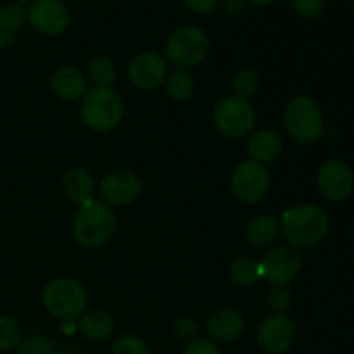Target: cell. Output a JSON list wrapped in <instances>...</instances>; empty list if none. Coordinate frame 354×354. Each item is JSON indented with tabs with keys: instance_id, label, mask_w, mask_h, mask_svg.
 <instances>
[{
	"instance_id": "1",
	"label": "cell",
	"mask_w": 354,
	"mask_h": 354,
	"mask_svg": "<svg viewBox=\"0 0 354 354\" xmlns=\"http://www.w3.org/2000/svg\"><path fill=\"white\" fill-rule=\"evenodd\" d=\"M330 221L322 207L299 204L286 209L280 218V234L290 248L308 249L320 244L328 234Z\"/></svg>"
},
{
	"instance_id": "2",
	"label": "cell",
	"mask_w": 354,
	"mask_h": 354,
	"mask_svg": "<svg viewBox=\"0 0 354 354\" xmlns=\"http://www.w3.org/2000/svg\"><path fill=\"white\" fill-rule=\"evenodd\" d=\"M118 228L116 213L102 201H90L78 207L73 221V237L82 248H100L113 239Z\"/></svg>"
},
{
	"instance_id": "3",
	"label": "cell",
	"mask_w": 354,
	"mask_h": 354,
	"mask_svg": "<svg viewBox=\"0 0 354 354\" xmlns=\"http://www.w3.org/2000/svg\"><path fill=\"white\" fill-rule=\"evenodd\" d=\"M80 116L97 133L114 130L124 118V100L114 88H92L80 104Z\"/></svg>"
},
{
	"instance_id": "4",
	"label": "cell",
	"mask_w": 354,
	"mask_h": 354,
	"mask_svg": "<svg viewBox=\"0 0 354 354\" xmlns=\"http://www.w3.org/2000/svg\"><path fill=\"white\" fill-rule=\"evenodd\" d=\"M283 127L297 144H313L324 135L325 118L317 100L308 95H297L286 106Z\"/></svg>"
},
{
	"instance_id": "5",
	"label": "cell",
	"mask_w": 354,
	"mask_h": 354,
	"mask_svg": "<svg viewBox=\"0 0 354 354\" xmlns=\"http://www.w3.org/2000/svg\"><path fill=\"white\" fill-rule=\"evenodd\" d=\"M86 290L83 283L69 277H59L45 286L41 301L48 315L61 322H76L86 308Z\"/></svg>"
},
{
	"instance_id": "6",
	"label": "cell",
	"mask_w": 354,
	"mask_h": 354,
	"mask_svg": "<svg viewBox=\"0 0 354 354\" xmlns=\"http://www.w3.org/2000/svg\"><path fill=\"white\" fill-rule=\"evenodd\" d=\"M211 41L204 30L197 26H182L173 31L165 45V59L176 69L190 71L209 54Z\"/></svg>"
},
{
	"instance_id": "7",
	"label": "cell",
	"mask_w": 354,
	"mask_h": 354,
	"mask_svg": "<svg viewBox=\"0 0 354 354\" xmlns=\"http://www.w3.org/2000/svg\"><path fill=\"white\" fill-rule=\"evenodd\" d=\"M213 123L223 137L241 140L254 131L256 111L249 100L232 93V95H225L214 106Z\"/></svg>"
},
{
	"instance_id": "8",
	"label": "cell",
	"mask_w": 354,
	"mask_h": 354,
	"mask_svg": "<svg viewBox=\"0 0 354 354\" xmlns=\"http://www.w3.org/2000/svg\"><path fill=\"white\" fill-rule=\"evenodd\" d=\"M270 185H272V176L268 166L252 159L241 161L232 173V192L244 204L261 203L268 196Z\"/></svg>"
},
{
	"instance_id": "9",
	"label": "cell",
	"mask_w": 354,
	"mask_h": 354,
	"mask_svg": "<svg viewBox=\"0 0 354 354\" xmlns=\"http://www.w3.org/2000/svg\"><path fill=\"white\" fill-rule=\"evenodd\" d=\"M303 258L296 248L280 245L270 249L265 258L259 261V273L261 279L272 286H287L301 273Z\"/></svg>"
},
{
	"instance_id": "10",
	"label": "cell",
	"mask_w": 354,
	"mask_h": 354,
	"mask_svg": "<svg viewBox=\"0 0 354 354\" xmlns=\"http://www.w3.org/2000/svg\"><path fill=\"white\" fill-rule=\"evenodd\" d=\"M297 337L296 324L287 315H272L259 324L256 344L266 354H283L294 346Z\"/></svg>"
},
{
	"instance_id": "11",
	"label": "cell",
	"mask_w": 354,
	"mask_h": 354,
	"mask_svg": "<svg viewBox=\"0 0 354 354\" xmlns=\"http://www.w3.org/2000/svg\"><path fill=\"white\" fill-rule=\"evenodd\" d=\"M99 194L104 204L111 207H124L138 199L142 194V180L128 169L111 171L100 180Z\"/></svg>"
},
{
	"instance_id": "12",
	"label": "cell",
	"mask_w": 354,
	"mask_h": 354,
	"mask_svg": "<svg viewBox=\"0 0 354 354\" xmlns=\"http://www.w3.org/2000/svg\"><path fill=\"white\" fill-rule=\"evenodd\" d=\"M317 183L324 197L339 203V201L348 199L353 194L354 173L348 162L341 159H330L318 168Z\"/></svg>"
},
{
	"instance_id": "13",
	"label": "cell",
	"mask_w": 354,
	"mask_h": 354,
	"mask_svg": "<svg viewBox=\"0 0 354 354\" xmlns=\"http://www.w3.org/2000/svg\"><path fill=\"white\" fill-rule=\"evenodd\" d=\"M168 75L169 64L158 52H142L128 66V78L140 90H154L165 85Z\"/></svg>"
},
{
	"instance_id": "14",
	"label": "cell",
	"mask_w": 354,
	"mask_h": 354,
	"mask_svg": "<svg viewBox=\"0 0 354 354\" xmlns=\"http://www.w3.org/2000/svg\"><path fill=\"white\" fill-rule=\"evenodd\" d=\"M26 12L33 30L45 37L61 35L69 24V10L61 0H35Z\"/></svg>"
},
{
	"instance_id": "15",
	"label": "cell",
	"mask_w": 354,
	"mask_h": 354,
	"mask_svg": "<svg viewBox=\"0 0 354 354\" xmlns=\"http://www.w3.org/2000/svg\"><path fill=\"white\" fill-rule=\"evenodd\" d=\"M50 90L57 99L66 102H75L85 97L88 92V80L85 73L80 71L73 66H64L52 73L50 76Z\"/></svg>"
},
{
	"instance_id": "16",
	"label": "cell",
	"mask_w": 354,
	"mask_h": 354,
	"mask_svg": "<svg viewBox=\"0 0 354 354\" xmlns=\"http://www.w3.org/2000/svg\"><path fill=\"white\" fill-rule=\"evenodd\" d=\"M245 328V320L237 310L223 308L207 318L206 332L214 342H234L242 335Z\"/></svg>"
},
{
	"instance_id": "17",
	"label": "cell",
	"mask_w": 354,
	"mask_h": 354,
	"mask_svg": "<svg viewBox=\"0 0 354 354\" xmlns=\"http://www.w3.org/2000/svg\"><path fill=\"white\" fill-rule=\"evenodd\" d=\"M283 142L279 131L272 128H259L249 135L248 152L252 161L263 162V165H272L280 154H282Z\"/></svg>"
},
{
	"instance_id": "18",
	"label": "cell",
	"mask_w": 354,
	"mask_h": 354,
	"mask_svg": "<svg viewBox=\"0 0 354 354\" xmlns=\"http://www.w3.org/2000/svg\"><path fill=\"white\" fill-rule=\"evenodd\" d=\"M62 192L76 206H85L95 199L93 176L83 168H73L62 178Z\"/></svg>"
},
{
	"instance_id": "19",
	"label": "cell",
	"mask_w": 354,
	"mask_h": 354,
	"mask_svg": "<svg viewBox=\"0 0 354 354\" xmlns=\"http://www.w3.org/2000/svg\"><path fill=\"white\" fill-rule=\"evenodd\" d=\"M78 332L86 341H107L114 332V320L107 311H86L78 318Z\"/></svg>"
},
{
	"instance_id": "20",
	"label": "cell",
	"mask_w": 354,
	"mask_h": 354,
	"mask_svg": "<svg viewBox=\"0 0 354 354\" xmlns=\"http://www.w3.org/2000/svg\"><path fill=\"white\" fill-rule=\"evenodd\" d=\"M280 235V221L272 214H259L249 221L245 228V239L252 248L266 249L273 245V242Z\"/></svg>"
},
{
	"instance_id": "21",
	"label": "cell",
	"mask_w": 354,
	"mask_h": 354,
	"mask_svg": "<svg viewBox=\"0 0 354 354\" xmlns=\"http://www.w3.org/2000/svg\"><path fill=\"white\" fill-rule=\"evenodd\" d=\"M85 76L93 88H113L118 80L116 64L107 55H97L90 61Z\"/></svg>"
},
{
	"instance_id": "22",
	"label": "cell",
	"mask_w": 354,
	"mask_h": 354,
	"mask_svg": "<svg viewBox=\"0 0 354 354\" xmlns=\"http://www.w3.org/2000/svg\"><path fill=\"white\" fill-rule=\"evenodd\" d=\"M194 86H196V82H194L192 73L185 71V69H175V71L169 73L165 82L166 93L175 102L189 100L194 93Z\"/></svg>"
},
{
	"instance_id": "23",
	"label": "cell",
	"mask_w": 354,
	"mask_h": 354,
	"mask_svg": "<svg viewBox=\"0 0 354 354\" xmlns=\"http://www.w3.org/2000/svg\"><path fill=\"white\" fill-rule=\"evenodd\" d=\"M228 279L237 287H252L259 279V261L254 258H239L228 268Z\"/></svg>"
},
{
	"instance_id": "24",
	"label": "cell",
	"mask_w": 354,
	"mask_h": 354,
	"mask_svg": "<svg viewBox=\"0 0 354 354\" xmlns=\"http://www.w3.org/2000/svg\"><path fill=\"white\" fill-rule=\"evenodd\" d=\"M230 86L234 95L245 100L252 99L259 90V75L254 69H242V71H239L237 75L232 78Z\"/></svg>"
},
{
	"instance_id": "25",
	"label": "cell",
	"mask_w": 354,
	"mask_h": 354,
	"mask_svg": "<svg viewBox=\"0 0 354 354\" xmlns=\"http://www.w3.org/2000/svg\"><path fill=\"white\" fill-rule=\"evenodd\" d=\"M265 303L272 315H287L292 306V294L286 286H272L266 292Z\"/></svg>"
},
{
	"instance_id": "26",
	"label": "cell",
	"mask_w": 354,
	"mask_h": 354,
	"mask_svg": "<svg viewBox=\"0 0 354 354\" xmlns=\"http://www.w3.org/2000/svg\"><path fill=\"white\" fill-rule=\"evenodd\" d=\"M21 337H23V334H21L19 324L14 318L0 315V353L16 349Z\"/></svg>"
},
{
	"instance_id": "27",
	"label": "cell",
	"mask_w": 354,
	"mask_h": 354,
	"mask_svg": "<svg viewBox=\"0 0 354 354\" xmlns=\"http://www.w3.org/2000/svg\"><path fill=\"white\" fill-rule=\"evenodd\" d=\"M28 12L23 7V3H7L0 9V23L6 28H9L12 33H17L21 28L26 24Z\"/></svg>"
},
{
	"instance_id": "28",
	"label": "cell",
	"mask_w": 354,
	"mask_h": 354,
	"mask_svg": "<svg viewBox=\"0 0 354 354\" xmlns=\"http://www.w3.org/2000/svg\"><path fill=\"white\" fill-rule=\"evenodd\" d=\"M52 341L44 334H30L21 337L19 344L16 346L17 354H47L52 351Z\"/></svg>"
},
{
	"instance_id": "29",
	"label": "cell",
	"mask_w": 354,
	"mask_h": 354,
	"mask_svg": "<svg viewBox=\"0 0 354 354\" xmlns=\"http://www.w3.org/2000/svg\"><path fill=\"white\" fill-rule=\"evenodd\" d=\"M111 354H151V349L145 344L144 339H140L138 335L133 334H127L121 335V337L114 342Z\"/></svg>"
},
{
	"instance_id": "30",
	"label": "cell",
	"mask_w": 354,
	"mask_h": 354,
	"mask_svg": "<svg viewBox=\"0 0 354 354\" xmlns=\"http://www.w3.org/2000/svg\"><path fill=\"white\" fill-rule=\"evenodd\" d=\"M173 334H175V337L178 339V341L182 342H192L194 339H197V334H199V325L196 324V320L190 317H187V315H183V317L176 318L175 325H173Z\"/></svg>"
},
{
	"instance_id": "31",
	"label": "cell",
	"mask_w": 354,
	"mask_h": 354,
	"mask_svg": "<svg viewBox=\"0 0 354 354\" xmlns=\"http://www.w3.org/2000/svg\"><path fill=\"white\" fill-rule=\"evenodd\" d=\"M294 10L303 19H317L325 9V0H292Z\"/></svg>"
},
{
	"instance_id": "32",
	"label": "cell",
	"mask_w": 354,
	"mask_h": 354,
	"mask_svg": "<svg viewBox=\"0 0 354 354\" xmlns=\"http://www.w3.org/2000/svg\"><path fill=\"white\" fill-rule=\"evenodd\" d=\"M182 354H221V349L218 342L211 341V339L197 337L185 346Z\"/></svg>"
},
{
	"instance_id": "33",
	"label": "cell",
	"mask_w": 354,
	"mask_h": 354,
	"mask_svg": "<svg viewBox=\"0 0 354 354\" xmlns=\"http://www.w3.org/2000/svg\"><path fill=\"white\" fill-rule=\"evenodd\" d=\"M183 3H185L192 12L206 16V14L214 12V10L218 9L220 0H183Z\"/></svg>"
},
{
	"instance_id": "34",
	"label": "cell",
	"mask_w": 354,
	"mask_h": 354,
	"mask_svg": "<svg viewBox=\"0 0 354 354\" xmlns=\"http://www.w3.org/2000/svg\"><path fill=\"white\" fill-rule=\"evenodd\" d=\"M220 6L227 16L235 17V16H239L242 10H244L245 2L244 0H220Z\"/></svg>"
},
{
	"instance_id": "35",
	"label": "cell",
	"mask_w": 354,
	"mask_h": 354,
	"mask_svg": "<svg viewBox=\"0 0 354 354\" xmlns=\"http://www.w3.org/2000/svg\"><path fill=\"white\" fill-rule=\"evenodd\" d=\"M14 37H16V33H12L9 28H6L2 23H0V48L7 47V45L14 40Z\"/></svg>"
},
{
	"instance_id": "36",
	"label": "cell",
	"mask_w": 354,
	"mask_h": 354,
	"mask_svg": "<svg viewBox=\"0 0 354 354\" xmlns=\"http://www.w3.org/2000/svg\"><path fill=\"white\" fill-rule=\"evenodd\" d=\"M61 328L64 334H75V332H78V320L76 322H61Z\"/></svg>"
},
{
	"instance_id": "37",
	"label": "cell",
	"mask_w": 354,
	"mask_h": 354,
	"mask_svg": "<svg viewBox=\"0 0 354 354\" xmlns=\"http://www.w3.org/2000/svg\"><path fill=\"white\" fill-rule=\"evenodd\" d=\"M244 2L252 3V6H256V7H265V6H270L273 0H244Z\"/></svg>"
},
{
	"instance_id": "38",
	"label": "cell",
	"mask_w": 354,
	"mask_h": 354,
	"mask_svg": "<svg viewBox=\"0 0 354 354\" xmlns=\"http://www.w3.org/2000/svg\"><path fill=\"white\" fill-rule=\"evenodd\" d=\"M35 0H17V3H33Z\"/></svg>"
},
{
	"instance_id": "39",
	"label": "cell",
	"mask_w": 354,
	"mask_h": 354,
	"mask_svg": "<svg viewBox=\"0 0 354 354\" xmlns=\"http://www.w3.org/2000/svg\"><path fill=\"white\" fill-rule=\"evenodd\" d=\"M47 354H64V353H61V351H54V349H52L50 353H47Z\"/></svg>"
}]
</instances>
